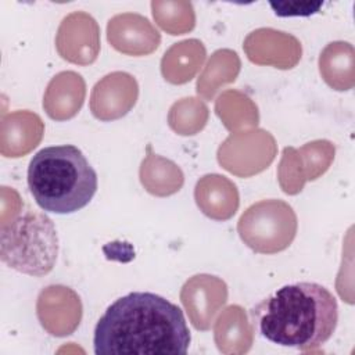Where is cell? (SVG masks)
<instances>
[{
	"instance_id": "5",
	"label": "cell",
	"mask_w": 355,
	"mask_h": 355,
	"mask_svg": "<svg viewBox=\"0 0 355 355\" xmlns=\"http://www.w3.org/2000/svg\"><path fill=\"white\" fill-rule=\"evenodd\" d=\"M243 241L258 252H276L290 245L297 219L293 208L280 200H265L251 205L239 220Z\"/></svg>"
},
{
	"instance_id": "2",
	"label": "cell",
	"mask_w": 355,
	"mask_h": 355,
	"mask_svg": "<svg viewBox=\"0 0 355 355\" xmlns=\"http://www.w3.org/2000/svg\"><path fill=\"white\" fill-rule=\"evenodd\" d=\"M250 320L268 341L313 349L326 344L338 323V304L333 293L315 282L282 286L250 309Z\"/></svg>"
},
{
	"instance_id": "6",
	"label": "cell",
	"mask_w": 355,
	"mask_h": 355,
	"mask_svg": "<svg viewBox=\"0 0 355 355\" xmlns=\"http://www.w3.org/2000/svg\"><path fill=\"white\" fill-rule=\"evenodd\" d=\"M269 6L277 17H309L320 10L323 1H270Z\"/></svg>"
},
{
	"instance_id": "3",
	"label": "cell",
	"mask_w": 355,
	"mask_h": 355,
	"mask_svg": "<svg viewBox=\"0 0 355 355\" xmlns=\"http://www.w3.org/2000/svg\"><path fill=\"white\" fill-rule=\"evenodd\" d=\"M26 180L35 202L58 215L85 208L98 187L97 172L73 144L39 150L29 161Z\"/></svg>"
},
{
	"instance_id": "4",
	"label": "cell",
	"mask_w": 355,
	"mask_h": 355,
	"mask_svg": "<svg viewBox=\"0 0 355 355\" xmlns=\"http://www.w3.org/2000/svg\"><path fill=\"white\" fill-rule=\"evenodd\" d=\"M58 237L53 220L42 212L22 211L0 227V258L10 268L31 276H44L54 268Z\"/></svg>"
},
{
	"instance_id": "1",
	"label": "cell",
	"mask_w": 355,
	"mask_h": 355,
	"mask_svg": "<svg viewBox=\"0 0 355 355\" xmlns=\"http://www.w3.org/2000/svg\"><path fill=\"white\" fill-rule=\"evenodd\" d=\"M191 334L183 311L150 291L115 300L96 323V355H184Z\"/></svg>"
}]
</instances>
